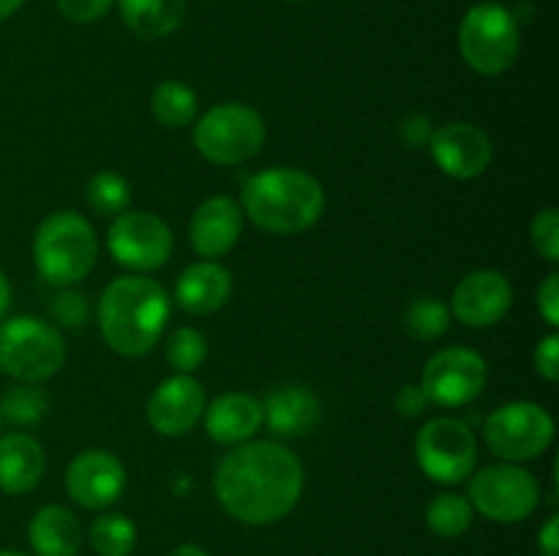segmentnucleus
Wrapping results in <instances>:
<instances>
[{
	"label": "nucleus",
	"instance_id": "nucleus-1",
	"mask_svg": "<svg viewBox=\"0 0 559 556\" xmlns=\"http://www.w3.org/2000/svg\"><path fill=\"white\" fill-rule=\"evenodd\" d=\"M304 463L278 442H243L222 458L213 478L224 510L249 527H265L289 516L304 494Z\"/></svg>",
	"mask_w": 559,
	"mask_h": 556
},
{
	"label": "nucleus",
	"instance_id": "nucleus-2",
	"mask_svg": "<svg viewBox=\"0 0 559 556\" xmlns=\"http://www.w3.org/2000/svg\"><path fill=\"white\" fill-rule=\"evenodd\" d=\"M167 319L169 298L153 278H115L98 300V327L104 341L123 358L151 352L162 338Z\"/></svg>",
	"mask_w": 559,
	"mask_h": 556
},
{
	"label": "nucleus",
	"instance_id": "nucleus-3",
	"mask_svg": "<svg viewBox=\"0 0 559 556\" xmlns=\"http://www.w3.org/2000/svg\"><path fill=\"white\" fill-rule=\"evenodd\" d=\"M240 205L254 227L273 234H298L320 221L325 189L304 169L273 167L249 178Z\"/></svg>",
	"mask_w": 559,
	"mask_h": 556
},
{
	"label": "nucleus",
	"instance_id": "nucleus-4",
	"mask_svg": "<svg viewBox=\"0 0 559 556\" xmlns=\"http://www.w3.org/2000/svg\"><path fill=\"white\" fill-rule=\"evenodd\" d=\"M98 238L91 221L74 210L49 213L33 238V262L38 276L52 287H74L93 270Z\"/></svg>",
	"mask_w": 559,
	"mask_h": 556
},
{
	"label": "nucleus",
	"instance_id": "nucleus-5",
	"mask_svg": "<svg viewBox=\"0 0 559 556\" xmlns=\"http://www.w3.org/2000/svg\"><path fill=\"white\" fill-rule=\"evenodd\" d=\"M66 363V341L52 322L11 316L0 322V371L16 382L49 379Z\"/></svg>",
	"mask_w": 559,
	"mask_h": 556
},
{
	"label": "nucleus",
	"instance_id": "nucleus-6",
	"mask_svg": "<svg viewBox=\"0 0 559 556\" xmlns=\"http://www.w3.org/2000/svg\"><path fill=\"white\" fill-rule=\"evenodd\" d=\"M519 47V20L502 3H478L464 14L459 27V49L473 71L484 76L502 74L516 63Z\"/></svg>",
	"mask_w": 559,
	"mask_h": 556
},
{
	"label": "nucleus",
	"instance_id": "nucleus-7",
	"mask_svg": "<svg viewBox=\"0 0 559 556\" xmlns=\"http://www.w3.org/2000/svg\"><path fill=\"white\" fill-rule=\"evenodd\" d=\"M265 145V120L240 101L216 104L194 125V147L218 167H235L260 153Z\"/></svg>",
	"mask_w": 559,
	"mask_h": 556
},
{
	"label": "nucleus",
	"instance_id": "nucleus-8",
	"mask_svg": "<svg viewBox=\"0 0 559 556\" xmlns=\"http://www.w3.org/2000/svg\"><path fill=\"white\" fill-rule=\"evenodd\" d=\"M484 439L497 458L511 463L544 456L555 442V420L540 403L511 401L486 418Z\"/></svg>",
	"mask_w": 559,
	"mask_h": 556
},
{
	"label": "nucleus",
	"instance_id": "nucleus-9",
	"mask_svg": "<svg viewBox=\"0 0 559 556\" xmlns=\"http://www.w3.org/2000/svg\"><path fill=\"white\" fill-rule=\"evenodd\" d=\"M469 505L497 523H516L540 505V483L519 463H495L480 469L469 483Z\"/></svg>",
	"mask_w": 559,
	"mask_h": 556
},
{
	"label": "nucleus",
	"instance_id": "nucleus-10",
	"mask_svg": "<svg viewBox=\"0 0 559 556\" xmlns=\"http://www.w3.org/2000/svg\"><path fill=\"white\" fill-rule=\"evenodd\" d=\"M415 456L426 478L453 485L473 474L478 445L469 425L459 418H431L415 439Z\"/></svg>",
	"mask_w": 559,
	"mask_h": 556
},
{
	"label": "nucleus",
	"instance_id": "nucleus-11",
	"mask_svg": "<svg viewBox=\"0 0 559 556\" xmlns=\"http://www.w3.org/2000/svg\"><path fill=\"white\" fill-rule=\"evenodd\" d=\"M107 249L129 270H158L173 254V229L156 213L126 210L109 227Z\"/></svg>",
	"mask_w": 559,
	"mask_h": 556
},
{
	"label": "nucleus",
	"instance_id": "nucleus-12",
	"mask_svg": "<svg viewBox=\"0 0 559 556\" xmlns=\"http://www.w3.org/2000/svg\"><path fill=\"white\" fill-rule=\"evenodd\" d=\"M489 382V365L467 347H448L429 358L420 374V390L440 407H464L484 392Z\"/></svg>",
	"mask_w": 559,
	"mask_h": 556
},
{
	"label": "nucleus",
	"instance_id": "nucleus-13",
	"mask_svg": "<svg viewBox=\"0 0 559 556\" xmlns=\"http://www.w3.org/2000/svg\"><path fill=\"white\" fill-rule=\"evenodd\" d=\"M205 387L191 374H175L158 382L147 401V423L162 436H183L200 423L205 414Z\"/></svg>",
	"mask_w": 559,
	"mask_h": 556
},
{
	"label": "nucleus",
	"instance_id": "nucleus-14",
	"mask_svg": "<svg viewBox=\"0 0 559 556\" xmlns=\"http://www.w3.org/2000/svg\"><path fill=\"white\" fill-rule=\"evenodd\" d=\"M126 488V469L109 450H85L66 469V491L85 510L115 505Z\"/></svg>",
	"mask_w": 559,
	"mask_h": 556
},
{
	"label": "nucleus",
	"instance_id": "nucleus-15",
	"mask_svg": "<svg viewBox=\"0 0 559 556\" xmlns=\"http://www.w3.org/2000/svg\"><path fill=\"white\" fill-rule=\"evenodd\" d=\"M429 150L437 167L456 180H473L489 169L495 158L489 134L475 123H448L435 129Z\"/></svg>",
	"mask_w": 559,
	"mask_h": 556
},
{
	"label": "nucleus",
	"instance_id": "nucleus-16",
	"mask_svg": "<svg viewBox=\"0 0 559 556\" xmlns=\"http://www.w3.org/2000/svg\"><path fill=\"white\" fill-rule=\"evenodd\" d=\"M513 289L500 270H475L453 289L451 314L464 327H491L511 311Z\"/></svg>",
	"mask_w": 559,
	"mask_h": 556
},
{
	"label": "nucleus",
	"instance_id": "nucleus-17",
	"mask_svg": "<svg viewBox=\"0 0 559 556\" xmlns=\"http://www.w3.org/2000/svg\"><path fill=\"white\" fill-rule=\"evenodd\" d=\"M243 232V210L233 196H211L194 210L189 223L191 245L205 259L229 254Z\"/></svg>",
	"mask_w": 559,
	"mask_h": 556
},
{
	"label": "nucleus",
	"instance_id": "nucleus-18",
	"mask_svg": "<svg viewBox=\"0 0 559 556\" xmlns=\"http://www.w3.org/2000/svg\"><path fill=\"white\" fill-rule=\"evenodd\" d=\"M320 418L322 407L309 387L284 385L262 401V423L284 439L306 436L317 428Z\"/></svg>",
	"mask_w": 559,
	"mask_h": 556
},
{
	"label": "nucleus",
	"instance_id": "nucleus-19",
	"mask_svg": "<svg viewBox=\"0 0 559 556\" xmlns=\"http://www.w3.org/2000/svg\"><path fill=\"white\" fill-rule=\"evenodd\" d=\"M233 294V273L216 259H202L186 267L175 283V298L183 311L194 316L213 314L222 309Z\"/></svg>",
	"mask_w": 559,
	"mask_h": 556
},
{
	"label": "nucleus",
	"instance_id": "nucleus-20",
	"mask_svg": "<svg viewBox=\"0 0 559 556\" xmlns=\"http://www.w3.org/2000/svg\"><path fill=\"white\" fill-rule=\"evenodd\" d=\"M262 401L246 392H224L205 407V431L218 445H243L260 431Z\"/></svg>",
	"mask_w": 559,
	"mask_h": 556
},
{
	"label": "nucleus",
	"instance_id": "nucleus-21",
	"mask_svg": "<svg viewBox=\"0 0 559 556\" xmlns=\"http://www.w3.org/2000/svg\"><path fill=\"white\" fill-rule=\"evenodd\" d=\"M44 450L31 434L0 436V491L5 494H27L44 478Z\"/></svg>",
	"mask_w": 559,
	"mask_h": 556
},
{
	"label": "nucleus",
	"instance_id": "nucleus-22",
	"mask_svg": "<svg viewBox=\"0 0 559 556\" xmlns=\"http://www.w3.org/2000/svg\"><path fill=\"white\" fill-rule=\"evenodd\" d=\"M27 543L36 556H80L82 527L80 518L60 505H47L31 518Z\"/></svg>",
	"mask_w": 559,
	"mask_h": 556
},
{
	"label": "nucleus",
	"instance_id": "nucleus-23",
	"mask_svg": "<svg viewBox=\"0 0 559 556\" xmlns=\"http://www.w3.org/2000/svg\"><path fill=\"white\" fill-rule=\"evenodd\" d=\"M189 0H118L120 20L134 36L164 38L183 25Z\"/></svg>",
	"mask_w": 559,
	"mask_h": 556
},
{
	"label": "nucleus",
	"instance_id": "nucleus-24",
	"mask_svg": "<svg viewBox=\"0 0 559 556\" xmlns=\"http://www.w3.org/2000/svg\"><path fill=\"white\" fill-rule=\"evenodd\" d=\"M151 112L164 129H186L197 118V93L178 80L158 82L151 96Z\"/></svg>",
	"mask_w": 559,
	"mask_h": 556
},
{
	"label": "nucleus",
	"instance_id": "nucleus-25",
	"mask_svg": "<svg viewBox=\"0 0 559 556\" xmlns=\"http://www.w3.org/2000/svg\"><path fill=\"white\" fill-rule=\"evenodd\" d=\"M473 505L459 494H437L426 507V527L440 537H462L473 527Z\"/></svg>",
	"mask_w": 559,
	"mask_h": 556
},
{
	"label": "nucleus",
	"instance_id": "nucleus-26",
	"mask_svg": "<svg viewBox=\"0 0 559 556\" xmlns=\"http://www.w3.org/2000/svg\"><path fill=\"white\" fill-rule=\"evenodd\" d=\"M136 545V527L120 512H104L91 523V548L98 556H129Z\"/></svg>",
	"mask_w": 559,
	"mask_h": 556
},
{
	"label": "nucleus",
	"instance_id": "nucleus-27",
	"mask_svg": "<svg viewBox=\"0 0 559 556\" xmlns=\"http://www.w3.org/2000/svg\"><path fill=\"white\" fill-rule=\"evenodd\" d=\"M85 200L93 213L104 218H118L120 213L129 210L131 185L129 180L115 172H96L87 180Z\"/></svg>",
	"mask_w": 559,
	"mask_h": 556
},
{
	"label": "nucleus",
	"instance_id": "nucleus-28",
	"mask_svg": "<svg viewBox=\"0 0 559 556\" xmlns=\"http://www.w3.org/2000/svg\"><path fill=\"white\" fill-rule=\"evenodd\" d=\"M49 409V398L41 387L31 382H20L0 398V418L14 425H33L44 420Z\"/></svg>",
	"mask_w": 559,
	"mask_h": 556
},
{
	"label": "nucleus",
	"instance_id": "nucleus-29",
	"mask_svg": "<svg viewBox=\"0 0 559 556\" xmlns=\"http://www.w3.org/2000/svg\"><path fill=\"white\" fill-rule=\"evenodd\" d=\"M164 358L178 374H194L207 358V341L197 327H178L167 336Z\"/></svg>",
	"mask_w": 559,
	"mask_h": 556
},
{
	"label": "nucleus",
	"instance_id": "nucleus-30",
	"mask_svg": "<svg viewBox=\"0 0 559 556\" xmlns=\"http://www.w3.org/2000/svg\"><path fill=\"white\" fill-rule=\"evenodd\" d=\"M404 325L418 341H435L445 336L451 325V309L440 298H418L404 314Z\"/></svg>",
	"mask_w": 559,
	"mask_h": 556
},
{
	"label": "nucleus",
	"instance_id": "nucleus-31",
	"mask_svg": "<svg viewBox=\"0 0 559 556\" xmlns=\"http://www.w3.org/2000/svg\"><path fill=\"white\" fill-rule=\"evenodd\" d=\"M87 314H91V305H87V298L76 289L63 287L49 303V316H52L55 327H82L87 322Z\"/></svg>",
	"mask_w": 559,
	"mask_h": 556
},
{
	"label": "nucleus",
	"instance_id": "nucleus-32",
	"mask_svg": "<svg viewBox=\"0 0 559 556\" xmlns=\"http://www.w3.org/2000/svg\"><path fill=\"white\" fill-rule=\"evenodd\" d=\"M530 240H533V249L538 251L546 262L557 265L559 262V210L557 207H544V210L533 218Z\"/></svg>",
	"mask_w": 559,
	"mask_h": 556
},
{
	"label": "nucleus",
	"instance_id": "nucleus-33",
	"mask_svg": "<svg viewBox=\"0 0 559 556\" xmlns=\"http://www.w3.org/2000/svg\"><path fill=\"white\" fill-rule=\"evenodd\" d=\"M112 3L115 0H58V9L69 22L91 25V22H98L102 16H107Z\"/></svg>",
	"mask_w": 559,
	"mask_h": 556
},
{
	"label": "nucleus",
	"instance_id": "nucleus-34",
	"mask_svg": "<svg viewBox=\"0 0 559 556\" xmlns=\"http://www.w3.org/2000/svg\"><path fill=\"white\" fill-rule=\"evenodd\" d=\"M399 134H402V142L413 150H420V147L429 145L431 134H435V125H431V118L424 112H413L402 120L399 125Z\"/></svg>",
	"mask_w": 559,
	"mask_h": 556
},
{
	"label": "nucleus",
	"instance_id": "nucleus-35",
	"mask_svg": "<svg viewBox=\"0 0 559 556\" xmlns=\"http://www.w3.org/2000/svg\"><path fill=\"white\" fill-rule=\"evenodd\" d=\"M533 360H535V371H538L546 382L559 379V336L557 333H549V336L538 343Z\"/></svg>",
	"mask_w": 559,
	"mask_h": 556
},
{
	"label": "nucleus",
	"instance_id": "nucleus-36",
	"mask_svg": "<svg viewBox=\"0 0 559 556\" xmlns=\"http://www.w3.org/2000/svg\"><path fill=\"white\" fill-rule=\"evenodd\" d=\"M538 311L549 327L559 325V276L549 273L546 281L538 287Z\"/></svg>",
	"mask_w": 559,
	"mask_h": 556
},
{
	"label": "nucleus",
	"instance_id": "nucleus-37",
	"mask_svg": "<svg viewBox=\"0 0 559 556\" xmlns=\"http://www.w3.org/2000/svg\"><path fill=\"white\" fill-rule=\"evenodd\" d=\"M426 403H429V398L424 396L420 385H404L402 390L396 392V412L407 420L420 418L426 409Z\"/></svg>",
	"mask_w": 559,
	"mask_h": 556
},
{
	"label": "nucleus",
	"instance_id": "nucleus-38",
	"mask_svg": "<svg viewBox=\"0 0 559 556\" xmlns=\"http://www.w3.org/2000/svg\"><path fill=\"white\" fill-rule=\"evenodd\" d=\"M540 556H559V518L551 516L538 532Z\"/></svg>",
	"mask_w": 559,
	"mask_h": 556
},
{
	"label": "nucleus",
	"instance_id": "nucleus-39",
	"mask_svg": "<svg viewBox=\"0 0 559 556\" xmlns=\"http://www.w3.org/2000/svg\"><path fill=\"white\" fill-rule=\"evenodd\" d=\"M9 305H11V283H9V278H5V273L0 270V319L5 316Z\"/></svg>",
	"mask_w": 559,
	"mask_h": 556
},
{
	"label": "nucleus",
	"instance_id": "nucleus-40",
	"mask_svg": "<svg viewBox=\"0 0 559 556\" xmlns=\"http://www.w3.org/2000/svg\"><path fill=\"white\" fill-rule=\"evenodd\" d=\"M169 556H207V554L200 548V545L180 543V545H175L173 551H169Z\"/></svg>",
	"mask_w": 559,
	"mask_h": 556
},
{
	"label": "nucleus",
	"instance_id": "nucleus-41",
	"mask_svg": "<svg viewBox=\"0 0 559 556\" xmlns=\"http://www.w3.org/2000/svg\"><path fill=\"white\" fill-rule=\"evenodd\" d=\"M22 3H25V0H0V22L9 20V16H14L16 11L22 9Z\"/></svg>",
	"mask_w": 559,
	"mask_h": 556
},
{
	"label": "nucleus",
	"instance_id": "nucleus-42",
	"mask_svg": "<svg viewBox=\"0 0 559 556\" xmlns=\"http://www.w3.org/2000/svg\"><path fill=\"white\" fill-rule=\"evenodd\" d=\"M0 556H27V554H20V551H0Z\"/></svg>",
	"mask_w": 559,
	"mask_h": 556
},
{
	"label": "nucleus",
	"instance_id": "nucleus-43",
	"mask_svg": "<svg viewBox=\"0 0 559 556\" xmlns=\"http://www.w3.org/2000/svg\"><path fill=\"white\" fill-rule=\"evenodd\" d=\"M289 3H298V0H289Z\"/></svg>",
	"mask_w": 559,
	"mask_h": 556
},
{
	"label": "nucleus",
	"instance_id": "nucleus-44",
	"mask_svg": "<svg viewBox=\"0 0 559 556\" xmlns=\"http://www.w3.org/2000/svg\"><path fill=\"white\" fill-rule=\"evenodd\" d=\"M0 425H3V418H0Z\"/></svg>",
	"mask_w": 559,
	"mask_h": 556
}]
</instances>
